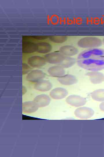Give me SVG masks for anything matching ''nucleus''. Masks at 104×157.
<instances>
[{"instance_id": "obj_8", "label": "nucleus", "mask_w": 104, "mask_h": 157, "mask_svg": "<svg viewBox=\"0 0 104 157\" xmlns=\"http://www.w3.org/2000/svg\"><path fill=\"white\" fill-rule=\"evenodd\" d=\"M86 75L88 76L90 81L93 84H99L104 81V74L99 71L89 72L86 74Z\"/></svg>"}, {"instance_id": "obj_1", "label": "nucleus", "mask_w": 104, "mask_h": 157, "mask_svg": "<svg viewBox=\"0 0 104 157\" xmlns=\"http://www.w3.org/2000/svg\"><path fill=\"white\" fill-rule=\"evenodd\" d=\"M77 62L81 68L91 71L104 69V49L98 48L87 49L78 55Z\"/></svg>"}, {"instance_id": "obj_12", "label": "nucleus", "mask_w": 104, "mask_h": 157, "mask_svg": "<svg viewBox=\"0 0 104 157\" xmlns=\"http://www.w3.org/2000/svg\"><path fill=\"white\" fill-rule=\"evenodd\" d=\"M59 51L63 55L69 57L76 55L79 51L77 48L70 45H65L59 48Z\"/></svg>"}, {"instance_id": "obj_2", "label": "nucleus", "mask_w": 104, "mask_h": 157, "mask_svg": "<svg viewBox=\"0 0 104 157\" xmlns=\"http://www.w3.org/2000/svg\"><path fill=\"white\" fill-rule=\"evenodd\" d=\"M103 42L100 38L94 37H86L79 39L77 43L80 48L87 49L97 48L101 46Z\"/></svg>"}, {"instance_id": "obj_16", "label": "nucleus", "mask_w": 104, "mask_h": 157, "mask_svg": "<svg viewBox=\"0 0 104 157\" xmlns=\"http://www.w3.org/2000/svg\"><path fill=\"white\" fill-rule=\"evenodd\" d=\"M38 108L33 101H25L23 103V112L24 113H31L35 112Z\"/></svg>"}, {"instance_id": "obj_23", "label": "nucleus", "mask_w": 104, "mask_h": 157, "mask_svg": "<svg viewBox=\"0 0 104 157\" xmlns=\"http://www.w3.org/2000/svg\"><path fill=\"white\" fill-rule=\"evenodd\" d=\"M103 43L104 44V38L103 39Z\"/></svg>"}, {"instance_id": "obj_14", "label": "nucleus", "mask_w": 104, "mask_h": 157, "mask_svg": "<svg viewBox=\"0 0 104 157\" xmlns=\"http://www.w3.org/2000/svg\"><path fill=\"white\" fill-rule=\"evenodd\" d=\"M51 82L47 80H42L36 83L34 85V88L36 90L41 92H46L50 90L52 88Z\"/></svg>"}, {"instance_id": "obj_6", "label": "nucleus", "mask_w": 104, "mask_h": 157, "mask_svg": "<svg viewBox=\"0 0 104 157\" xmlns=\"http://www.w3.org/2000/svg\"><path fill=\"white\" fill-rule=\"evenodd\" d=\"M94 113V111L92 109L85 107L79 108L74 112L75 115L77 117L82 119L89 118L93 116Z\"/></svg>"}, {"instance_id": "obj_7", "label": "nucleus", "mask_w": 104, "mask_h": 157, "mask_svg": "<svg viewBox=\"0 0 104 157\" xmlns=\"http://www.w3.org/2000/svg\"><path fill=\"white\" fill-rule=\"evenodd\" d=\"M27 62L31 67L35 68L43 67L47 63L44 57L37 55L29 57L27 59Z\"/></svg>"}, {"instance_id": "obj_3", "label": "nucleus", "mask_w": 104, "mask_h": 157, "mask_svg": "<svg viewBox=\"0 0 104 157\" xmlns=\"http://www.w3.org/2000/svg\"><path fill=\"white\" fill-rule=\"evenodd\" d=\"M65 56L60 52H54L45 54L44 57L47 63L60 65L63 61Z\"/></svg>"}, {"instance_id": "obj_19", "label": "nucleus", "mask_w": 104, "mask_h": 157, "mask_svg": "<svg viewBox=\"0 0 104 157\" xmlns=\"http://www.w3.org/2000/svg\"><path fill=\"white\" fill-rule=\"evenodd\" d=\"M76 62V59L71 57L66 56L62 62L59 65L64 68L70 67L73 65Z\"/></svg>"}, {"instance_id": "obj_18", "label": "nucleus", "mask_w": 104, "mask_h": 157, "mask_svg": "<svg viewBox=\"0 0 104 157\" xmlns=\"http://www.w3.org/2000/svg\"><path fill=\"white\" fill-rule=\"evenodd\" d=\"M91 96L95 101H104V89H99L94 91L91 93Z\"/></svg>"}, {"instance_id": "obj_21", "label": "nucleus", "mask_w": 104, "mask_h": 157, "mask_svg": "<svg viewBox=\"0 0 104 157\" xmlns=\"http://www.w3.org/2000/svg\"><path fill=\"white\" fill-rule=\"evenodd\" d=\"M23 74L25 75L27 74L32 70L31 67L28 64L23 63Z\"/></svg>"}, {"instance_id": "obj_24", "label": "nucleus", "mask_w": 104, "mask_h": 157, "mask_svg": "<svg viewBox=\"0 0 104 157\" xmlns=\"http://www.w3.org/2000/svg\"></svg>"}, {"instance_id": "obj_10", "label": "nucleus", "mask_w": 104, "mask_h": 157, "mask_svg": "<svg viewBox=\"0 0 104 157\" xmlns=\"http://www.w3.org/2000/svg\"><path fill=\"white\" fill-rule=\"evenodd\" d=\"M38 108L48 106L50 103L51 99L47 94H42L36 96L33 101Z\"/></svg>"}, {"instance_id": "obj_5", "label": "nucleus", "mask_w": 104, "mask_h": 157, "mask_svg": "<svg viewBox=\"0 0 104 157\" xmlns=\"http://www.w3.org/2000/svg\"><path fill=\"white\" fill-rule=\"evenodd\" d=\"M66 101L69 105L75 107L83 106L87 102L86 98L75 94L68 96L66 98Z\"/></svg>"}, {"instance_id": "obj_22", "label": "nucleus", "mask_w": 104, "mask_h": 157, "mask_svg": "<svg viewBox=\"0 0 104 157\" xmlns=\"http://www.w3.org/2000/svg\"><path fill=\"white\" fill-rule=\"evenodd\" d=\"M99 106L100 110L101 111L104 112V101L101 103Z\"/></svg>"}, {"instance_id": "obj_9", "label": "nucleus", "mask_w": 104, "mask_h": 157, "mask_svg": "<svg viewBox=\"0 0 104 157\" xmlns=\"http://www.w3.org/2000/svg\"><path fill=\"white\" fill-rule=\"evenodd\" d=\"M68 92L63 88L58 87L52 90L50 92V97L55 99H60L65 97L68 94Z\"/></svg>"}, {"instance_id": "obj_17", "label": "nucleus", "mask_w": 104, "mask_h": 157, "mask_svg": "<svg viewBox=\"0 0 104 157\" xmlns=\"http://www.w3.org/2000/svg\"><path fill=\"white\" fill-rule=\"evenodd\" d=\"M37 52L41 54H46L50 52L52 49L51 45L47 42H39L37 43Z\"/></svg>"}, {"instance_id": "obj_11", "label": "nucleus", "mask_w": 104, "mask_h": 157, "mask_svg": "<svg viewBox=\"0 0 104 157\" xmlns=\"http://www.w3.org/2000/svg\"><path fill=\"white\" fill-rule=\"evenodd\" d=\"M47 72L51 76L58 78L64 75L66 73L64 68L58 65L50 67L47 70Z\"/></svg>"}, {"instance_id": "obj_20", "label": "nucleus", "mask_w": 104, "mask_h": 157, "mask_svg": "<svg viewBox=\"0 0 104 157\" xmlns=\"http://www.w3.org/2000/svg\"><path fill=\"white\" fill-rule=\"evenodd\" d=\"M67 37L64 36H51L49 38L51 42L56 43L64 42L67 40Z\"/></svg>"}, {"instance_id": "obj_15", "label": "nucleus", "mask_w": 104, "mask_h": 157, "mask_svg": "<svg viewBox=\"0 0 104 157\" xmlns=\"http://www.w3.org/2000/svg\"><path fill=\"white\" fill-rule=\"evenodd\" d=\"M37 50V43L29 41H25L23 42L22 51L23 53H31L36 52Z\"/></svg>"}, {"instance_id": "obj_13", "label": "nucleus", "mask_w": 104, "mask_h": 157, "mask_svg": "<svg viewBox=\"0 0 104 157\" xmlns=\"http://www.w3.org/2000/svg\"><path fill=\"white\" fill-rule=\"evenodd\" d=\"M58 81L61 84L69 85L76 84L77 82L76 78L74 76L67 74L58 78Z\"/></svg>"}, {"instance_id": "obj_4", "label": "nucleus", "mask_w": 104, "mask_h": 157, "mask_svg": "<svg viewBox=\"0 0 104 157\" xmlns=\"http://www.w3.org/2000/svg\"><path fill=\"white\" fill-rule=\"evenodd\" d=\"M45 76V74L42 71L34 69L27 74L26 78L28 81L36 83L43 80Z\"/></svg>"}]
</instances>
